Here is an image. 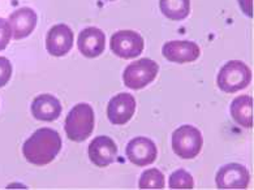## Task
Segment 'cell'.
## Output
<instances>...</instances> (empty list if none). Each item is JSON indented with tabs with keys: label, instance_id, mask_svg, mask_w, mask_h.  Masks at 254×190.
Listing matches in <instances>:
<instances>
[{
	"label": "cell",
	"instance_id": "1",
	"mask_svg": "<svg viewBox=\"0 0 254 190\" xmlns=\"http://www.w3.org/2000/svg\"><path fill=\"white\" fill-rule=\"evenodd\" d=\"M62 150L59 133L51 128L35 130L22 146L25 159L34 166H46L55 159Z\"/></svg>",
	"mask_w": 254,
	"mask_h": 190
},
{
	"label": "cell",
	"instance_id": "2",
	"mask_svg": "<svg viewBox=\"0 0 254 190\" xmlns=\"http://www.w3.org/2000/svg\"><path fill=\"white\" fill-rule=\"evenodd\" d=\"M94 110L90 104H76L65 119V133L68 138L73 142L86 141L94 130Z\"/></svg>",
	"mask_w": 254,
	"mask_h": 190
},
{
	"label": "cell",
	"instance_id": "3",
	"mask_svg": "<svg viewBox=\"0 0 254 190\" xmlns=\"http://www.w3.org/2000/svg\"><path fill=\"white\" fill-rule=\"evenodd\" d=\"M251 81V68L240 60H231L226 63L216 78L218 86L224 93H237L248 87Z\"/></svg>",
	"mask_w": 254,
	"mask_h": 190
},
{
	"label": "cell",
	"instance_id": "4",
	"mask_svg": "<svg viewBox=\"0 0 254 190\" xmlns=\"http://www.w3.org/2000/svg\"><path fill=\"white\" fill-rule=\"evenodd\" d=\"M203 145L201 131L191 125H183L172 134V149L181 159H193L198 155Z\"/></svg>",
	"mask_w": 254,
	"mask_h": 190
},
{
	"label": "cell",
	"instance_id": "5",
	"mask_svg": "<svg viewBox=\"0 0 254 190\" xmlns=\"http://www.w3.org/2000/svg\"><path fill=\"white\" fill-rule=\"evenodd\" d=\"M159 72V65L151 59H139L130 63L123 73L124 85L132 90H139L153 82Z\"/></svg>",
	"mask_w": 254,
	"mask_h": 190
},
{
	"label": "cell",
	"instance_id": "6",
	"mask_svg": "<svg viewBox=\"0 0 254 190\" xmlns=\"http://www.w3.org/2000/svg\"><path fill=\"white\" fill-rule=\"evenodd\" d=\"M112 52L122 59H134L143 51L145 42L137 31L120 30L116 31L110 42Z\"/></svg>",
	"mask_w": 254,
	"mask_h": 190
},
{
	"label": "cell",
	"instance_id": "7",
	"mask_svg": "<svg viewBox=\"0 0 254 190\" xmlns=\"http://www.w3.org/2000/svg\"><path fill=\"white\" fill-rule=\"evenodd\" d=\"M251 181V175L247 167L230 163L223 166L216 173V187L219 189H247Z\"/></svg>",
	"mask_w": 254,
	"mask_h": 190
},
{
	"label": "cell",
	"instance_id": "8",
	"mask_svg": "<svg viewBox=\"0 0 254 190\" xmlns=\"http://www.w3.org/2000/svg\"><path fill=\"white\" fill-rule=\"evenodd\" d=\"M127 156L129 162L137 167H146L153 164L157 159V146L150 138L146 137H136L129 141L127 145Z\"/></svg>",
	"mask_w": 254,
	"mask_h": 190
},
{
	"label": "cell",
	"instance_id": "9",
	"mask_svg": "<svg viewBox=\"0 0 254 190\" xmlns=\"http://www.w3.org/2000/svg\"><path fill=\"white\" fill-rule=\"evenodd\" d=\"M74 35L65 24H58L50 29L46 37V49L53 56H64L73 47Z\"/></svg>",
	"mask_w": 254,
	"mask_h": 190
},
{
	"label": "cell",
	"instance_id": "10",
	"mask_svg": "<svg viewBox=\"0 0 254 190\" xmlns=\"http://www.w3.org/2000/svg\"><path fill=\"white\" fill-rule=\"evenodd\" d=\"M136 112V99L132 94L120 93L110 100L107 118L114 125L127 124Z\"/></svg>",
	"mask_w": 254,
	"mask_h": 190
},
{
	"label": "cell",
	"instance_id": "11",
	"mask_svg": "<svg viewBox=\"0 0 254 190\" xmlns=\"http://www.w3.org/2000/svg\"><path fill=\"white\" fill-rule=\"evenodd\" d=\"M162 54L168 62L185 64L195 62L201 55L198 45L190 41H171L162 49Z\"/></svg>",
	"mask_w": 254,
	"mask_h": 190
},
{
	"label": "cell",
	"instance_id": "12",
	"mask_svg": "<svg viewBox=\"0 0 254 190\" xmlns=\"http://www.w3.org/2000/svg\"><path fill=\"white\" fill-rule=\"evenodd\" d=\"M118 155V146L114 139L107 135H99L89 145V158L97 167L105 168L115 162Z\"/></svg>",
	"mask_w": 254,
	"mask_h": 190
},
{
	"label": "cell",
	"instance_id": "13",
	"mask_svg": "<svg viewBox=\"0 0 254 190\" xmlns=\"http://www.w3.org/2000/svg\"><path fill=\"white\" fill-rule=\"evenodd\" d=\"M77 46H78V50L85 58H89V59L98 58L99 55H102V52L105 51V33L101 29L94 28V26L84 29L78 35Z\"/></svg>",
	"mask_w": 254,
	"mask_h": 190
},
{
	"label": "cell",
	"instance_id": "14",
	"mask_svg": "<svg viewBox=\"0 0 254 190\" xmlns=\"http://www.w3.org/2000/svg\"><path fill=\"white\" fill-rule=\"evenodd\" d=\"M8 21H9V25H11L12 37L16 41H20V39L26 38V37L32 34V31L37 26L38 17H37V13L32 8L22 7L14 10L13 13H11Z\"/></svg>",
	"mask_w": 254,
	"mask_h": 190
},
{
	"label": "cell",
	"instance_id": "15",
	"mask_svg": "<svg viewBox=\"0 0 254 190\" xmlns=\"http://www.w3.org/2000/svg\"><path fill=\"white\" fill-rule=\"evenodd\" d=\"M32 114L39 121H55L62 115V104L51 94H42L33 100Z\"/></svg>",
	"mask_w": 254,
	"mask_h": 190
},
{
	"label": "cell",
	"instance_id": "16",
	"mask_svg": "<svg viewBox=\"0 0 254 190\" xmlns=\"http://www.w3.org/2000/svg\"><path fill=\"white\" fill-rule=\"evenodd\" d=\"M231 116L243 128L253 127V98L240 95L231 103Z\"/></svg>",
	"mask_w": 254,
	"mask_h": 190
},
{
	"label": "cell",
	"instance_id": "17",
	"mask_svg": "<svg viewBox=\"0 0 254 190\" xmlns=\"http://www.w3.org/2000/svg\"><path fill=\"white\" fill-rule=\"evenodd\" d=\"M159 7L167 18L181 21L190 13V0H159Z\"/></svg>",
	"mask_w": 254,
	"mask_h": 190
},
{
	"label": "cell",
	"instance_id": "18",
	"mask_svg": "<svg viewBox=\"0 0 254 190\" xmlns=\"http://www.w3.org/2000/svg\"><path fill=\"white\" fill-rule=\"evenodd\" d=\"M164 175L157 168H150L141 175L138 181L139 189H164Z\"/></svg>",
	"mask_w": 254,
	"mask_h": 190
},
{
	"label": "cell",
	"instance_id": "19",
	"mask_svg": "<svg viewBox=\"0 0 254 190\" xmlns=\"http://www.w3.org/2000/svg\"><path fill=\"white\" fill-rule=\"evenodd\" d=\"M168 187L170 189H193L194 180L190 173L185 170H178L170 176Z\"/></svg>",
	"mask_w": 254,
	"mask_h": 190
},
{
	"label": "cell",
	"instance_id": "20",
	"mask_svg": "<svg viewBox=\"0 0 254 190\" xmlns=\"http://www.w3.org/2000/svg\"><path fill=\"white\" fill-rule=\"evenodd\" d=\"M12 38V29L9 21L0 17V51L7 49L8 43Z\"/></svg>",
	"mask_w": 254,
	"mask_h": 190
},
{
	"label": "cell",
	"instance_id": "21",
	"mask_svg": "<svg viewBox=\"0 0 254 190\" xmlns=\"http://www.w3.org/2000/svg\"><path fill=\"white\" fill-rule=\"evenodd\" d=\"M12 77V64L11 62L4 58V56H0V87L5 86L8 83V81L11 80Z\"/></svg>",
	"mask_w": 254,
	"mask_h": 190
},
{
	"label": "cell",
	"instance_id": "22",
	"mask_svg": "<svg viewBox=\"0 0 254 190\" xmlns=\"http://www.w3.org/2000/svg\"><path fill=\"white\" fill-rule=\"evenodd\" d=\"M239 5L244 14H247L248 17H253V0H237Z\"/></svg>",
	"mask_w": 254,
	"mask_h": 190
},
{
	"label": "cell",
	"instance_id": "23",
	"mask_svg": "<svg viewBox=\"0 0 254 190\" xmlns=\"http://www.w3.org/2000/svg\"><path fill=\"white\" fill-rule=\"evenodd\" d=\"M110 1H115V0H110Z\"/></svg>",
	"mask_w": 254,
	"mask_h": 190
}]
</instances>
